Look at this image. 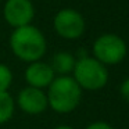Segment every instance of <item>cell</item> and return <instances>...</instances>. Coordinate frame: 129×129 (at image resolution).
Here are the masks:
<instances>
[{
  "mask_svg": "<svg viewBox=\"0 0 129 129\" xmlns=\"http://www.w3.org/2000/svg\"><path fill=\"white\" fill-rule=\"evenodd\" d=\"M13 83V71L9 65L0 62V92H9Z\"/></svg>",
  "mask_w": 129,
  "mask_h": 129,
  "instance_id": "obj_11",
  "label": "cell"
},
{
  "mask_svg": "<svg viewBox=\"0 0 129 129\" xmlns=\"http://www.w3.org/2000/svg\"><path fill=\"white\" fill-rule=\"evenodd\" d=\"M119 94H121V97H122L123 100L129 103V78H126L125 81L121 83V86H119Z\"/></svg>",
  "mask_w": 129,
  "mask_h": 129,
  "instance_id": "obj_13",
  "label": "cell"
},
{
  "mask_svg": "<svg viewBox=\"0 0 129 129\" xmlns=\"http://www.w3.org/2000/svg\"><path fill=\"white\" fill-rule=\"evenodd\" d=\"M85 129H114V126L108 122H104V121H96V122L89 123Z\"/></svg>",
  "mask_w": 129,
  "mask_h": 129,
  "instance_id": "obj_12",
  "label": "cell"
},
{
  "mask_svg": "<svg viewBox=\"0 0 129 129\" xmlns=\"http://www.w3.org/2000/svg\"><path fill=\"white\" fill-rule=\"evenodd\" d=\"M76 58L68 51H58L51 57V61L49 62L54 74L58 76L61 75H70L75 67Z\"/></svg>",
  "mask_w": 129,
  "mask_h": 129,
  "instance_id": "obj_9",
  "label": "cell"
},
{
  "mask_svg": "<svg viewBox=\"0 0 129 129\" xmlns=\"http://www.w3.org/2000/svg\"><path fill=\"white\" fill-rule=\"evenodd\" d=\"M54 129H74V128L70 126V125H58V126H56Z\"/></svg>",
  "mask_w": 129,
  "mask_h": 129,
  "instance_id": "obj_14",
  "label": "cell"
},
{
  "mask_svg": "<svg viewBox=\"0 0 129 129\" xmlns=\"http://www.w3.org/2000/svg\"><path fill=\"white\" fill-rule=\"evenodd\" d=\"M3 18L14 29L31 25L35 18V6L32 0H6L3 6Z\"/></svg>",
  "mask_w": 129,
  "mask_h": 129,
  "instance_id": "obj_6",
  "label": "cell"
},
{
  "mask_svg": "<svg viewBox=\"0 0 129 129\" xmlns=\"http://www.w3.org/2000/svg\"><path fill=\"white\" fill-rule=\"evenodd\" d=\"M17 106L22 112L28 115H39L47 110L46 92L36 87L25 86L17 94Z\"/></svg>",
  "mask_w": 129,
  "mask_h": 129,
  "instance_id": "obj_7",
  "label": "cell"
},
{
  "mask_svg": "<svg viewBox=\"0 0 129 129\" xmlns=\"http://www.w3.org/2000/svg\"><path fill=\"white\" fill-rule=\"evenodd\" d=\"M11 53L24 62H35L42 60L47 50V40L43 32L35 25L15 28L9 39Z\"/></svg>",
  "mask_w": 129,
  "mask_h": 129,
  "instance_id": "obj_1",
  "label": "cell"
},
{
  "mask_svg": "<svg viewBox=\"0 0 129 129\" xmlns=\"http://www.w3.org/2000/svg\"><path fill=\"white\" fill-rule=\"evenodd\" d=\"M53 29L62 39L75 40L85 34L86 22L78 10L65 7L56 13L53 18Z\"/></svg>",
  "mask_w": 129,
  "mask_h": 129,
  "instance_id": "obj_5",
  "label": "cell"
},
{
  "mask_svg": "<svg viewBox=\"0 0 129 129\" xmlns=\"http://www.w3.org/2000/svg\"><path fill=\"white\" fill-rule=\"evenodd\" d=\"M24 78H25L28 86L45 90L56 78V74L51 70L49 62L39 60V61L28 64V67L25 68V72H24Z\"/></svg>",
  "mask_w": 129,
  "mask_h": 129,
  "instance_id": "obj_8",
  "label": "cell"
},
{
  "mask_svg": "<svg viewBox=\"0 0 129 129\" xmlns=\"http://www.w3.org/2000/svg\"><path fill=\"white\" fill-rule=\"evenodd\" d=\"M47 104L54 112L70 114L78 108L82 100V89L70 75L56 76L47 87Z\"/></svg>",
  "mask_w": 129,
  "mask_h": 129,
  "instance_id": "obj_2",
  "label": "cell"
},
{
  "mask_svg": "<svg viewBox=\"0 0 129 129\" xmlns=\"http://www.w3.org/2000/svg\"><path fill=\"white\" fill-rule=\"evenodd\" d=\"M72 78L82 90L103 89L108 82V70L106 65L90 56H83L75 61L72 70Z\"/></svg>",
  "mask_w": 129,
  "mask_h": 129,
  "instance_id": "obj_3",
  "label": "cell"
},
{
  "mask_svg": "<svg viewBox=\"0 0 129 129\" xmlns=\"http://www.w3.org/2000/svg\"><path fill=\"white\" fill-rule=\"evenodd\" d=\"M15 111V101L9 92H0V125L9 122Z\"/></svg>",
  "mask_w": 129,
  "mask_h": 129,
  "instance_id": "obj_10",
  "label": "cell"
},
{
  "mask_svg": "<svg viewBox=\"0 0 129 129\" xmlns=\"http://www.w3.org/2000/svg\"><path fill=\"white\" fill-rule=\"evenodd\" d=\"M93 57L103 65H118L125 60L128 46L122 36L117 34H103L93 42Z\"/></svg>",
  "mask_w": 129,
  "mask_h": 129,
  "instance_id": "obj_4",
  "label": "cell"
}]
</instances>
